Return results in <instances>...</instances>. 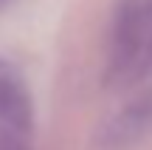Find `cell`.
Instances as JSON below:
<instances>
[{"label":"cell","mask_w":152,"mask_h":150,"mask_svg":"<svg viewBox=\"0 0 152 150\" xmlns=\"http://www.w3.org/2000/svg\"><path fill=\"white\" fill-rule=\"evenodd\" d=\"M147 34V9L141 0H121L113 20V71L124 74L138 60Z\"/></svg>","instance_id":"1"},{"label":"cell","mask_w":152,"mask_h":150,"mask_svg":"<svg viewBox=\"0 0 152 150\" xmlns=\"http://www.w3.org/2000/svg\"><path fill=\"white\" fill-rule=\"evenodd\" d=\"M152 125V94L135 99L130 108L115 116V122L110 125V142L113 145H127V142H135Z\"/></svg>","instance_id":"3"},{"label":"cell","mask_w":152,"mask_h":150,"mask_svg":"<svg viewBox=\"0 0 152 150\" xmlns=\"http://www.w3.org/2000/svg\"><path fill=\"white\" fill-rule=\"evenodd\" d=\"M0 150H28V145L23 139V133L9 130V133H0Z\"/></svg>","instance_id":"4"},{"label":"cell","mask_w":152,"mask_h":150,"mask_svg":"<svg viewBox=\"0 0 152 150\" xmlns=\"http://www.w3.org/2000/svg\"><path fill=\"white\" fill-rule=\"evenodd\" d=\"M6 3H9V0H0V9H3V6H6Z\"/></svg>","instance_id":"5"},{"label":"cell","mask_w":152,"mask_h":150,"mask_svg":"<svg viewBox=\"0 0 152 150\" xmlns=\"http://www.w3.org/2000/svg\"><path fill=\"white\" fill-rule=\"evenodd\" d=\"M0 122L14 133H28L34 122L28 94L20 82H14L6 74H0Z\"/></svg>","instance_id":"2"}]
</instances>
